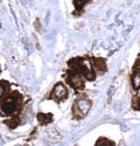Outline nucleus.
<instances>
[{"instance_id":"obj_1","label":"nucleus","mask_w":140,"mask_h":146,"mask_svg":"<svg viewBox=\"0 0 140 146\" xmlns=\"http://www.w3.org/2000/svg\"><path fill=\"white\" fill-rule=\"evenodd\" d=\"M22 105V96L18 91H10L6 97L2 98L1 111L3 116L17 117Z\"/></svg>"},{"instance_id":"obj_2","label":"nucleus","mask_w":140,"mask_h":146,"mask_svg":"<svg viewBox=\"0 0 140 146\" xmlns=\"http://www.w3.org/2000/svg\"><path fill=\"white\" fill-rule=\"evenodd\" d=\"M91 106H92V101L88 99L87 96H81L79 97L74 105H73V108H72V113H73V117L75 119H81V118H84L88 112L91 109Z\"/></svg>"},{"instance_id":"obj_3","label":"nucleus","mask_w":140,"mask_h":146,"mask_svg":"<svg viewBox=\"0 0 140 146\" xmlns=\"http://www.w3.org/2000/svg\"><path fill=\"white\" fill-rule=\"evenodd\" d=\"M65 79H66V82L75 91H80V90L84 89V83H85L87 79L81 73L69 69L66 71V74H65Z\"/></svg>"},{"instance_id":"obj_4","label":"nucleus","mask_w":140,"mask_h":146,"mask_svg":"<svg viewBox=\"0 0 140 146\" xmlns=\"http://www.w3.org/2000/svg\"><path fill=\"white\" fill-rule=\"evenodd\" d=\"M67 96H69L67 87L63 82H58L54 86V88L50 93V99H52L56 102H61V101L66 100Z\"/></svg>"},{"instance_id":"obj_5","label":"nucleus","mask_w":140,"mask_h":146,"mask_svg":"<svg viewBox=\"0 0 140 146\" xmlns=\"http://www.w3.org/2000/svg\"><path fill=\"white\" fill-rule=\"evenodd\" d=\"M131 84L133 90L138 91L140 90V61L138 58V61L136 62L133 70H132V74H131Z\"/></svg>"},{"instance_id":"obj_6","label":"nucleus","mask_w":140,"mask_h":146,"mask_svg":"<svg viewBox=\"0 0 140 146\" xmlns=\"http://www.w3.org/2000/svg\"><path fill=\"white\" fill-rule=\"evenodd\" d=\"M93 66L98 74H103L106 71V64L103 58H98V57H91Z\"/></svg>"},{"instance_id":"obj_7","label":"nucleus","mask_w":140,"mask_h":146,"mask_svg":"<svg viewBox=\"0 0 140 146\" xmlns=\"http://www.w3.org/2000/svg\"><path fill=\"white\" fill-rule=\"evenodd\" d=\"M37 119L38 121L42 124V125H45V124H50L53 120V116L51 113H43V112H39L37 115Z\"/></svg>"},{"instance_id":"obj_8","label":"nucleus","mask_w":140,"mask_h":146,"mask_svg":"<svg viewBox=\"0 0 140 146\" xmlns=\"http://www.w3.org/2000/svg\"><path fill=\"white\" fill-rule=\"evenodd\" d=\"M91 0H73L74 6H75V11L76 13H81L83 10V8L85 7V5H88Z\"/></svg>"},{"instance_id":"obj_9","label":"nucleus","mask_w":140,"mask_h":146,"mask_svg":"<svg viewBox=\"0 0 140 146\" xmlns=\"http://www.w3.org/2000/svg\"><path fill=\"white\" fill-rule=\"evenodd\" d=\"M95 146H114V144H113L111 141L106 139V138H100V139L96 142Z\"/></svg>"},{"instance_id":"obj_10","label":"nucleus","mask_w":140,"mask_h":146,"mask_svg":"<svg viewBox=\"0 0 140 146\" xmlns=\"http://www.w3.org/2000/svg\"><path fill=\"white\" fill-rule=\"evenodd\" d=\"M132 107H133V109L139 110V111H140V96H139V97L133 98V101H132Z\"/></svg>"},{"instance_id":"obj_11","label":"nucleus","mask_w":140,"mask_h":146,"mask_svg":"<svg viewBox=\"0 0 140 146\" xmlns=\"http://www.w3.org/2000/svg\"><path fill=\"white\" fill-rule=\"evenodd\" d=\"M17 146H21V145H17Z\"/></svg>"}]
</instances>
